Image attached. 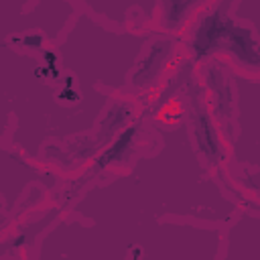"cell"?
Wrapping results in <instances>:
<instances>
[{"mask_svg":"<svg viewBox=\"0 0 260 260\" xmlns=\"http://www.w3.org/2000/svg\"><path fill=\"white\" fill-rule=\"evenodd\" d=\"M230 30H232L230 20L225 22L219 12L213 14V16H209V18L203 22V26L199 28L197 39H195L197 55H205L207 51H211V49L217 45V39H219V37H228Z\"/></svg>","mask_w":260,"mask_h":260,"instance_id":"1","label":"cell"},{"mask_svg":"<svg viewBox=\"0 0 260 260\" xmlns=\"http://www.w3.org/2000/svg\"><path fill=\"white\" fill-rule=\"evenodd\" d=\"M228 39H230V47H232V51L236 55H240L248 63H260V53L254 49V43H252V37H250L248 30L232 28Z\"/></svg>","mask_w":260,"mask_h":260,"instance_id":"2","label":"cell"},{"mask_svg":"<svg viewBox=\"0 0 260 260\" xmlns=\"http://www.w3.org/2000/svg\"><path fill=\"white\" fill-rule=\"evenodd\" d=\"M195 134H197V140L203 148V152L215 160L217 158V146H215V140H213V132H211V124L207 120L205 114H199L197 120H195Z\"/></svg>","mask_w":260,"mask_h":260,"instance_id":"3","label":"cell"},{"mask_svg":"<svg viewBox=\"0 0 260 260\" xmlns=\"http://www.w3.org/2000/svg\"><path fill=\"white\" fill-rule=\"evenodd\" d=\"M162 49H165V45H156V47L152 49V53H150L148 59L144 61V67L136 73V83H144V81H148V79L156 73L158 63H160V59H162Z\"/></svg>","mask_w":260,"mask_h":260,"instance_id":"4","label":"cell"},{"mask_svg":"<svg viewBox=\"0 0 260 260\" xmlns=\"http://www.w3.org/2000/svg\"><path fill=\"white\" fill-rule=\"evenodd\" d=\"M132 136H134V128H130V130H126L120 138H118V142L114 144V148H110L104 156H102V160H100V165L104 167V165H108V162H112V160H118L126 150H128V146H130V142H132Z\"/></svg>","mask_w":260,"mask_h":260,"instance_id":"5","label":"cell"},{"mask_svg":"<svg viewBox=\"0 0 260 260\" xmlns=\"http://www.w3.org/2000/svg\"><path fill=\"white\" fill-rule=\"evenodd\" d=\"M191 2L193 0H169V24H175L181 18L185 6H189Z\"/></svg>","mask_w":260,"mask_h":260,"instance_id":"6","label":"cell"},{"mask_svg":"<svg viewBox=\"0 0 260 260\" xmlns=\"http://www.w3.org/2000/svg\"><path fill=\"white\" fill-rule=\"evenodd\" d=\"M24 45H28V47L35 45V47H39V45H41V37H26V39H24Z\"/></svg>","mask_w":260,"mask_h":260,"instance_id":"7","label":"cell"}]
</instances>
